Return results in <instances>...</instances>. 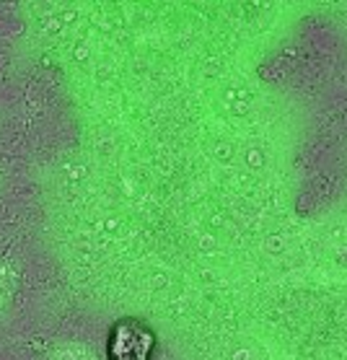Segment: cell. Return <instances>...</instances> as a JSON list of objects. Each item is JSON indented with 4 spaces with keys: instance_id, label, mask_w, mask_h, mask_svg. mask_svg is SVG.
<instances>
[{
    "instance_id": "1",
    "label": "cell",
    "mask_w": 347,
    "mask_h": 360,
    "mask_svg": "<svg viewBox=\"0 0 347 360\" xmlns=\"http://www.w3.org/2000/svg\"><path fill=\"white\" fill-rule=\"evenodd\" d=\"M47 360H101L96 347L78 340H58L47 347Z\"/></svg>"
}]
</instances>
